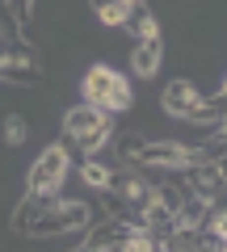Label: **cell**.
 I'll use <instances>...</instances> for the list:
<instances>
[{"mask_svg":"<svg viewBox=\"0 0 227 252\" xmlns=\"http://www.w3.org/2000/svg\"><path fill=\"white\" fill-rule=\"evenodd\" d=\"M80 101L84 105H97L105 114H130L135 109V89H130V76H122L114 63L93 59L80 72Z\"/></svg>","mask_w":227,"mask_h":252,"instance_id":"6da1fadb","label":"cell"},{"mask_svg":"<svg viewBox=\"0 0 227 252\" xmlns=\"http://www.w3.org/2000/svg\"><path fill=\"white\" fill-rule=\"evenodd\" d=\"M109 4H118V0H89V9H93V13H101V9H109Z\"/></svg>","mask_w":227,"mask_h":252,"instance_id":"30bf717a","label":"cell"},{"mask_svg":"<svg viewBox=\"0 0 227 252\" xmlns=\"http://www.w3.org/2000/svg\"><path fill=\"white\" fill-rule=\"evenodd\" d=\"M118 118L122 114H105V109H97V105L76 101V105L64 109V135L72 139V143L84 152V160H89V156H97L109 139L118 135Z\"/></svg>","mask_w":227,"mask_h":252,"instance_id":"7a4b0ae2","label":"cell"},{"mask_svg":"<svg viewBox=\"0 0 227 252\" xmlns=\"http://www.w3.org/2000/svg\"><path fill=\"white\" fill-rule=\"evenodd\" d=\"M130 76H139V80H152V76H160L164 67V34L160 38H143V42H130Z\"/></svg>","mask_w":227,"mask_h":252,"instance_id":"8992f818","label":"cell"},{"mask_svg":"<svg viewBox=\"0 0 227 252\" xmlns=\"http://www.w3.org/2000/svg\"><path fill=\"white\" fill-rule=\"evenodd\" d=\"M198 101H202V89L190 76H173V80L164 84V93H160V109L173 118V122H190V114L198 109Z\"/></svg>","mask_w":227,"mask_h":252,"instance_id":"5b68a950","label":"cell"},{"mask_svg":"<svg viewBox=\"0 0 227 252\" xmlns=\"http://www.w3.org/2000/svg\"><path fill=\"white\" fill-rule=\"evenodd\" d=\"M122 34H130V42H143V38H160V17L147 0L127 4V17H122Z\"/></svg>","mask_w":227,"mask_h":252,"instance_id":"52a82bcc","label":"cell"},{"mask_svg":"<svg viewBox=\"0 0 227 252\" xmlns=\"http://www.w3.org/2000/svg\"><path fill=\"white\" fill-rule=\"evenodd\" d=\"M67 172H72L67 152H64L59 143H46L42 152L34 156L30 172H26V193H30V198H42V193H64Z\"/></svg>","mask_w":227,"mask_h":252,"instance_id":"3957f363","label":"cell"},{"mask_svg":"<svg viewBox=\"0 0 227 252\" xmlns=\"http://www.w3.org/2000/svg\"><path fill=\"white\" fill-rule=\"evenodd\" d=\"M0 139H4V147H26L30 143V118L17 114V109H4L0 114Z\"/></svg>","mask_w":227,"mask_h":252,"instance_id":"ba28073f","label":"cell"},{"mask_svg":"<svg viewBox=\"0 0 227 252\" xmlns=\"http://www.w3.org/2000/svg\"><path fill=\"white\" fill-rule=\"evenodd\" d=\"M76 172H80V185H84V189L101 193V189L109 185V172H114V168H109V164L101 160V156H89V160H80V164H76Z\"/></svg>","mask_w":227,"mask_h":252,"instance_id":"9c48e42d","label":"cell"},{"mask_svg":"<svg viewBox=\"0 0 227 252\" xmlns=\"http://www.w3.org/2000/svg\"><path fill=\"white\" fill-rule=\"evenodd\" d=\"M0 84L34 93L51 84V72L42 67V55H9V59H0Z\"/></svg>","mask_w":227,"mask_h":252,"instance_id":"277c9868","label":"cell"}]
</instances>
